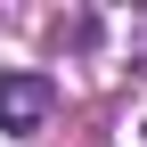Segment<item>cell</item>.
<instances>
[{
    "label": "cell",
    "instance_id": "obj_1",
    "mask_svg": "<svg viewBox=\"0 0 147 147\" xmlns=\"http://www.w3.org/2000/svg\"><path fill=\"white\" fill-rule=\"evenodd\" d=\"M41 115H49L41 74H0V131H41Z\"/></svg>",
    "mask_w": 147,
    "mask_h": 147
}]
</instances>
